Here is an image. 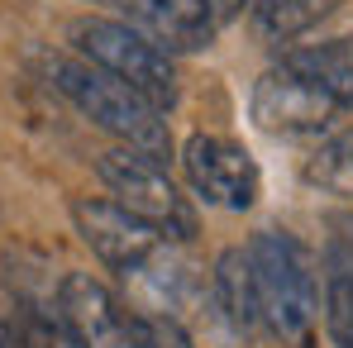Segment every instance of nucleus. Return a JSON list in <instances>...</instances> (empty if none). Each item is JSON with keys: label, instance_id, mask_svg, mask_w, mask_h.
Masks as SVG:
<instances>
[{"label": "nucleus", "instance_id": "1", "mask_svg": "<svg viewBox=\"0 0 353 348\" xmlns=\"http://www.w3.org/2000/svg\"><path fill=\"white\" fill-rule=\"evenodd\" d=\"M48 81H53L96 129L115 134L134 153H143V158H153V163L168 167V158H172L168 119H163V110H153L143 96H134L124 81H115V76L101 72V67H91L86 58H53L48 62Z\"/></svg>", "mask_w": 353, "mask_h": 348}, {"label": "nucleus", "instance_id": "13", "mask_svg": "<svg viewBox=\"0 0 353 348\" xmlns=\"http://www.w3.org/2000/svg\"><path fill=\"white\" fill-rule=\"evenodd\" d=\"M139 348H191V334L172 315H139Z\"/></svg>", "mask_w": 353, "mask_h": 348}, {"label": "nucleus", "instance_id": "12", "mask_svg": "<svg viewBox=\"0 0 353 348\" xmlns=\"http://www.w3.org/2000/svg\"><path fill=\"white\" fill-rule=\"evenodd\" d=\"M301 176H305L310 186L330 191V196H353V129L325 139V143L305 158Z\"/></svg>", "mask_w": 353, "mask_h": 348}, {"label": "nucleus", "instance_id": "2", "mask_svg": "<svg viewBox=\"0 0 353 348\" xmlns=\"http://www.w3.org/2000/svg\"><path fill=\"white\" fill-rule=\"evenodd\" d=\"M253 263V287H258V315L263 325L292 348L315 344V272L310 253L296 243L292 234L263 229L248 243Z\"/></svg>", "mask_w": 353, "mask_h": 348}, {"label": "nucleus", "instance_id": "11", "mask_svg": "<svg viewBox=\"0 0 353 348\" xmlns=\"http://www.w3.org/2000/svg\"><path fill=\"white\" fill-rule=\"evenodd\" d=\"M344 0H258L253 24L268 43H292L301 34H310L320 19H330Z\"/></svg>", "mask_w": 353, "mask_h": 348}, {"label": "nucleus", "instance_id": "14", "mask_svg": "<svg viewBox=\"0 0 353 348\" xmlns=\"http://www.w3.org/2000/svg\"><path fill=\"white\" fill-rule=\"evenodd\" d=\"M201 5L210 10V19H215V29H225L230 19H239V14H243V5H248V0H201Z\"/></svg>", "mask_w": 353, "mask_h": 348}, {"label": "nucleus", "instance_id": "4", "mask_svg": "<svg viewBox=\"0 0 353 348\" xmlns=\"http://www.w3.org/2000/svg\"><path fill=\"white\" fill-rule=\"evenodd\" d=\"M67 39L77 43V53L91 62V67L110 72L115 81H124V86L134 91V96H143L153 110L176 105L181 86H176L172 58H168L158 43H148L139 29H129L124 19H101V14L77 19V24L67 29Z\"/></svg>", "mask_w": 353, "mask_h": 348}, {"label": "nucleus", "instance_id": "5", "mask_svg": "<svg viewBox=\"0 0 353 348\" xmlns=\"http://www.w3.org/2000/svg\"><path fill=\"white\" fill-rule=\"evenodd\" d=\"M96 167H101V181L119 196V205L129 215H139L143 225H153L163 238H191L196 234V210L168 181L163 163H153L134 148H119V153H105Z\"/></svg>", "mask_w": 353, "mask_h": 348}, {"label": "nucleus", "instance_id": "9", "mask_svg": "<svg viewBox=\"0 0 353 348\" xmlns=\"http://www.w3.org/2000/svg\"><path fill=\"white\" fill-rule=\"evenodd\" d=\"M210 291H215V305H220V315L230 320V329L253 334V329L263 325V315H258V287H253V263H248V248H230V253H220Z\"/></svg>", "mask_w": 353, "mask_h": 348}, {"label": "nucleus", "instance_id": "10", "mask_svg": "<svg viewBox=\"0 0 353 348\" xmlns=\"http://www.w3.org/2000/svg\"><path fill=\"white\" fill-rule=\"evenodd\" d=\"M325 329L334 348H353V243H330L325 253Z\"/></svg>", "mask_w": 353, "mask_h": 348}, {"label": "nucleus", "instance_id": "8", "mask_svg": "<svg viewBox=\"0 0 353 348\" xmlns=\"http://www.w3.org/2000/svg\"><path fill=\"white\" fill-rule=\"evenodd\" d=\"M72 220H77L81 243H86L105 267H115L124 277H134V272L168 243L153 225H143L139 215H129L119 201H77V205H72Z\"/></svg>", "mask_w": 353, "mask_h": 348}, {"label": "nucleus", "instance_id": "15", "mask_svg": "<svg viewBox=\"0 0 353 348\" xmlns=\"http://www.w3.org/2000/svg\"><path fill=\"white\" fill-rule=\"evenodd\" d=\"M0 348H10V344H5V339H0Z\"/></svg>", "mask_w": 353, "mask_h": 348}, {"label": "nucleus", "instance_id": "3", "mask_svg": "<svg viewBox=\"0 0 353 348\" xmlns=\"http://www.w3.org/2000/svg\"><path fill=\"white\" fill-rule=\"evenodd\" d=\"M344 115H349L344 96L305 62V53H287L253 86V119L263 134L277 139H320Z\"/></svg>", "mask_w": 353, "mask_h": 348}, {"label": "nucleus", "instance_id": "6", "mask_svg": "<svg viewBox=\"0 0 353 348\" xmlns=\"http://www.w3.org/2000/svg\"><path fill=\"white\" fill-rule=\"evenodd\" d=\"M58 320L77 348H139V315L91 272H67L58 282Z\"/></svg>", "mask_w": 353, "mask_h": 348}, {"label": "nucleus", "instance_id": "7", "mask_svg": "<svg viewBox=\"0 0 353 348\" xmlns=\"http://www.w3.org/2000/svg\"><path fill=\"white\" fill-rule=\"evenodd\" d=\"M181 167H186L191 191L205 205H225V210H248L258 201V186H263L258 163L220 134H191L181 148Z\"/></svg>", "mask_w": 353, "mask_h": 348}]
</instances>
